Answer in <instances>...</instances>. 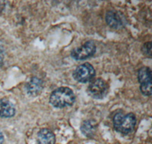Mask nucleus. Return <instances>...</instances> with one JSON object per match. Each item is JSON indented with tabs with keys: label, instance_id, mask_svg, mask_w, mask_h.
<instances>
[{
	"label": "nucleus",
	"instance_id": "11",
	"mask_svg": "<svg viewBox=\"0 0 152 144\" xmlns=\"http://www.w3.org/2000/svg\"><path fill=\"white\" fill-rule=\"evenodd\" d=\"M81 132L87 137H91L95 132V127L91 121H85L81 124Z\"/></svg>",
	"mask_w": 152,
	"mask_h": 144
},
{
	"label": "nucleus",
	"instance_id": "3",
	"mask_svg": "<svg viewBox=\"0 0 152 144\" xmlns=\"http://www.w3.org/2000/svg\"><path fill=\"white\" fill-rule=\"evenodd\" d=\"M109 90V86L104 80L97 78L92 81L88 87V93L96 100L104 99Z\"/></svg>",
	"mask_w": 152,
	"mask_h": 144
},
{
	"label": "nucleus",
	"instance_id": "5",
	"mask_svg": "<svg viewBox=\"0 0 152 144\" xmlns=\"http://www.w3.org/2000/svg\"><path fill=\"white\" fill-rule=\"evenodd\" d=\"M138 81L140 83V89L145 96L151 95V71L148 67H142L138 73Z\"/></svg>",
	"mask_w": 152,
	"mask_h": 144
},
{
	"label": "nucleus",
	"instance_id": "6",
	"mask_svg": "<svg viewBox=\"0 0 152 144\" xmlns=\"http://www.w3.org/2000/svg\"><path fill=\"white\" fill-rule=\"evenodd\" d=\"M96 45L93 41H88L82 46L72 50L71 56L75 60H84L94 55Z\"/></svg>",
	"mask_w": 152,
	"mask_h": 144
},
{
	"label": "nucleus",
	"instance_id": "13",
	"mask_svg": "<svg viewBox=\"0 0 152 144\" xmlns=\"http://www.w3.org/2000/svg\"><path fill=\"white\" fill-rule=\"evenodd\" d=\"M4 141V136L2 134V133L0 131V144H2Z\"/></svg>",
	"mask_w": 152,
	"mask_h": 144
},
{
	"label": "nucleus",
	"instance_id": "7",
	"mask_svg": "<svg viewBox=\"0 0 152 144\" xmlns=\"http://www.w3.org/2000/svg\"><path fill=\"white\" fill-rule=\"evenodd\" d=\"M106 21L107 24L113 29H120L126 24V20L119 12L116 11H109L106 15Z\"/></svg>",
	"mask_w": 152,
	"mask_h": 144
},
{
	"label": "nucleus",
	"instance_id": "2",
	"mask_svg": "<svg viewBox=\"0 0 152 144\" xmlns=\"http://www.w3.org/2000/svg\"><path fill=\"white\" fill-rule=\"evenodd\" d=\"M136 124V118L133 113L124 115L123 113H117L113 118L114 128L118 132L123 134L131 133Z\"/></svg>",
	"mask_w": 152,
	"mask_h": 144
},
{
	"label": "nucleus",
	"instance_id": "4",
	"mask_svg": "<svg viewBox=\"0 0 152 144\" xmlns=\"http://www.w3.org/2000/svg\"><path fill=\"white\" fill-rule=\"evenodd\" d=\"M72 76L73 78L78 82H89L95 76V70L90 63L86 62L76 68Z\"/></svg>",
	"mask_w": 152,
	"mask_h": 144
},
{
	"label": "nucleus",
	"instance_id": "8",
	"mask_svg": "<svg viewBox=\"0 0 152 144\" xmlns=\"http://www.w3.org/2000/svg\"><path fill=\"white\" fill-rule=\"evenodd\" d=\"M27 93L31 96H37L43 89V81L37 77H32L25 86Z\"/></svg>",
	"mask_w": 152,
	"mask_h": 144
},
{
	"label": "nucleus",
	"instance_id": "9",
	"mask_svg": "<svg viewBox=\"0 0 152 144\" xmlns=\"http://www.w3.org/2000/svg\"><path fill=\"white\" fill-rule=\"evenodd\" d=\"M15 114L14 105L6 98L0 100V117L2 118H12Z\"/></svg>",
	"mask_w": 152,
	"mask_h": 144
},
{
	"label": "nucleus",
	"instance_id": "1",
	"mask_svg": "<svg viewBox=\"0 0 152 144\" xmlns=\"http://www.w3.org/2000/svg\"><path fill=\"white\" fill-rule=\"evenodd\" d=\"M75 101V96L70 88L61 87L53 90L50 95V103L56 108L71 106Z\"/></svg>",
	"mask_w": 152,
	"mask_h": 144
},
{
	"label": "nucleus",
	"instance_id": "10",
	"mask_svg": "<svg viewBox=\"0 0 152 144\" xmlns=\"http://www.w3.org/2000/svg\"><path fill=\"white\" fill-rule=\"evenodd\" d=\"M55 135L49 129H42L37 134V144H55Z\"/></svg>",
	"mask_w": 152,
	"mask_h": 144
},
{
	"label": "nucleus",
	"instance_id": "12",
	"mask_svg": "<svg viewBox=\"0 0 152 144\" xmlns=\"http://www.w3.org/2000/svg\"><path fill=\"white\" fill-rule=\"evenodd\" d=\"M142 53L146 57L151 58V42H147L143 45L142 48Z\"/></svg>",
	"mask_w": 152,
	"mask_h": 144
}]
</instances>
